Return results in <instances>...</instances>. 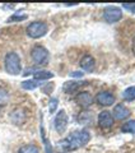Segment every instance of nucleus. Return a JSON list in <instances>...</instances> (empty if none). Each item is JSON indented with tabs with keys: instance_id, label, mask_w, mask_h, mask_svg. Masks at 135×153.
Masks as SVG:
<instances>
[{
	"instance_id": "obj_1",
	"label": "nucleus",
	"mask_w": 135,
	"mask_h": 153,
	"mask_svg": "<svg viewBox=\"0 0 135 153\" xmlns=\"http://www.w3.org/2000/svg\"><path fill=\"white\" fill-rule=\"evenodd\" d=\"M90 139V134L88 130H79L71 133L69 137L60 142V146L65 151H75L78 148L85 146Z\"/></svg>"
},
{
	"instance_id": "obj_2",
	"label": "nucleus",
	"mask_w": 135,
	"mask_h": 153,
	"mask_svg": "<svg viewBox=\"0 0 135 153\" xmlns=\"http://www.w3.org/2000/svg\"><path fill=\"white\" fill-rule=\"evenodd\" d=\"M5 70L12 75H18L22 70L21 57L17 52H9L5 56Z\"/></svg>"
},
{
	"instance_id": "obj_3",
	"label": "nucleus",
	"mask_w": 135,
	"mask_h": 153,
	"mask_svg": "<svg viewBox=\"0 0 135 153\" xmlns=\"http://www.w3.org/2000/svg\"><path fill=\"white\" fill-rule=\"evenodd\" d=\"M47 33V25L45 22H32L27 27V35L31 38H40Z\"/></svg>"
},
{
	"instance_id": "obj_4",
	"label": "nucleus",
	"mask_w": 135,
	"mask_h": 153,
	"mask_svg": "<svg viewBox=\"0 0 135 153\" xmlns=\"http://www.w3.org/2000/svg\"><path fill=\"white\" fill-rule=\"evenodd\" d=\"M31 57L37 65H45L49 60V51L43 46H35L31 51Z\"/></svg>"
},
{
	"instance_id": "obj_5",
	"label": "nucleus",
	"mask_w": 135,
	"mask_h": 153,
	"mask_svg": "<svg viewBox=\"0 0 135 153\" xmlns=\"http://www.w3.org/2000/svg\"><path fill=\"white\" fill-rule=\"evenodd\" d=\"M122 17V12L120 8L116 7H107L103 10V19L108 23H115L119 22Z\"/></svg>"
},
{
	"instance_id": "obj_6",
	"label": "nucleus",
	"mask_w": 135,
	"mask_h": 153,
	"mask_svg": "<svg viewBox=\"0 0 135 153\" xmlns=\"http://www.w3.org/2000/svg\"><path fill=\"white\" fill-rule=\"evenodd\" d=\"M68 121H69V119H68L66 112L64 111V110H60V111L57 112L56 117H55V123H54L55 129L59 133H64L66 126H68Z\"/></svg>"
},
{
	"instance_id": "obj_7",
	"label": "nucleus",
	"mask_w": 135,
	"mask_h": 153,
	"mask_svg": "<svg viewBox=\"0 0 135 153\" xmlns=\"http://www.w3.org/2000/svg\"><path fill=\"white\" fill-rule=\"evenodd\" d=\"M98 125L102 129H108L113 125V116L110 111H102L98 115Z\"/></svg>"
},
{
	"instance_id": "obj_8",
	"label": "nucleus",
	"mask_w": 135,
	"mask_h": 153,
	"mask_svg": "<svg viewBox=\"0 0 135 153\" xmlns=\"http://www.w3.org/2000/svg\"><path fill=\"white\" fill-rule=\"evenodd\" d=\"M96 100H97V102L101 106H111L115 102V96L111 92H108V91H103V92H99L97 94Z\"/></svg>"
},
{
	"instance_id": "obj_9",
	"label": "nucleus",
	"mask_w": 135,
	"mask_h": 153,
	"mask_svg": "<svg viewBox=\"0 0 135 153\" xmlns=\"http://www.w3.org/2000/svg\"><path fill=\"white\" fill-rule=\"evenodd\" d=\"M75 101L76 103L79 105V106L82 107H88L92 105L93 102V97H92V94H90L89 92H80L78 93V96L75 97Z\"/></svg>"
},
{
	"instance_id": "obj_10",
	"label": "nucleus",
	"mask_w": 135,
	"mask_h": 153,
	"mask_svg": "<svg viewBox=\"0 0 135 153\" xmlns=\"http://www.w3.org/2000/svg\"><path fill=\"white\" fill-rule=\"evenodd\" d=\"M87 84V82H74V80H69V82H65L64 85H62V91H64L65 93H74L76 92L82 85Z\"/></svg>"
},
{
	"instance_id": "obj_11",
	"label": "nucleus",
	"mask_w": 135,
	"mask_h": 153,
	"mask_svg": "<svg viewBox=\"0 0 135 153\" xmlns=\"http://www.w3.org/2000/svg\"><path fill=\"white\" fill-rule=\"evenodd\" d=\"M129 110L124 106V105H121V103H119V105H116L115 106V108H113V115L112 116L116 119V120H124V119H126L128 116H129Z\"/></svg>"
},
{
	"instance_id": "obj_12",
	"label": "nucleus",
	"mask_w": 135,
	"mask_h": 153,
	"mask_svg": "<svg viewBox=\"0 0 135 153\" xmlns=\"http://www.w3.org/2000/svg\"><path fill=\"white\" fill-rule=\"evenodd\" d=\"M96 66V61L90 55H85L80 60V68L85 71H92Z\"/></svg>"
},
{
	"instance_id": "obj_13",
	"label": "nucleus",
	"mask_w": 135,
	"mask_h": 153,
	"mask_svg": "<svg viewBox=\"0 0 135 153\" xmlns=\"http://www.w3.org/2000/svg\"><path fill=\"white\" fill-rule=\"evenodd\" d=\"M10 120L14 124H23L26 120V112L23 110H14L10 115Z\"/></svg>"
},
{
	"instance_id": "obj_14",
	"label": "nucleus",
	"mask_w": 135,
	"mask_h": 153,
	"mask_svg": "<svg viewBox=\"0 0 135 153\" xmlns=\"http://www.w3.org/2000/svg\"><path fill=\"white\" fill-rule=\"evenodd\" d=\"M33 75H35V79L37 80H47L54 76V74L51 71H47V70H36L33 73Z\"/></svg>"
},
{
	"instance_id": "obj_15",
	"label": "nucleus",
	"mask_w": 135,
	"mask_h": 153,
	"mask_svg": "<svg viewBox=\"0 0 135 153\" xmlns=\"http://www.w3.org/2000/svg\"><path fill=\"white\" fill-rule=\"evenodd\" d=\"M41 84H42L41 80L30 79V80H24V82H22V88H24V89H35L37 87H40Z\"/></svg>"
},
{
	"instance_id": "obj_16",
	"label": "nucleus",
	"mask_w": 135,
	"mask_h": 153,
	"mask_svg": "<svg viewBox=\"0 0 135 153\" xmlns=\"http://www.w3.org/2000/svg\"><path fill=\"white\" fill-rule=\"evenodd\" d=\"M18 153H40V149L35 144H26L19 148Z\"/></svg>"
},
{
	"instance_id": "obj_17",
	"label": "nucleus",
	"mask_w": 135,
	"mask_h": 153,
	"mask_svg": "<svg viewBox=\"0 0 135 153\" xmlns=\"http://www.w3.org/2000/svg\"><path fill=\"white\" fill-rule=\"evenodd\" d=\"M9 101V93L4 87H0V106H5Z\"/></svg>"
},
{
	"instance_id": "obj_18",
	"label": "nucleus",
	"mask_w": 135,
	"mask_h": 153,
	"mask_svg": "<svg viewBox=\"0 0 135 153\" xmlns=\"http://www.w3.org/2000/svg\"><path fill=\"white\" fill-rule=\"evenodd\" d=\"M122 97H124V100H126V101H134L135 100V87H129L128 89H125Z\"/></svg>"
},
{
	"instance_id": "obj_19",
	"label": "nucleus",
	"mask_w": 135,
	"mask_h": 153,
	"mask_svg": "<svg viewBox=\"0 0 135 153\" xmlns=\"http://www.w3.org/2000/svg\"><path fill=\"white\" fill-rule=\"evenodd\" d=\"M121 130L124 133H134L135 134V120H130L128 123H125L121 128Z\"/></svg>"
},
{
	"instance_id": "obj_20",
	"label": "nucleus",
	"mask_w": 135,
	"mask_h": 153,
	"mask_svg": "<svg viewBox=\"0 0 135 153\" xmlns=\"http://www.w3.org/2000/svg\"><path fill=\"white\" fill-rule=\"evenodd\" d=\"M24 19H27V16L26 14H14V16L9 17L7 22H21V21H24Z\"/></svg>"
},
{
	"instance_id": "obj_21",
	"label": "nucleus",
	"mask_w": 135,
	"mask_h": 153,
	"mask_svg": "<svg viewBox=\"0 0 135 153\" xmlns=\"http://www.w3.org/2000/svg\"><path fill=\"white\" fill-rule=\"evenodd\" d=\"M57 105H59V100H57V98H51V100H50V103H49L50 114H54V112L56 111Z\"/></svg>"
},
{
	"instance_id": "obj_22",
	"label": "nucleus",
	"mask_w": 135,
	"mask_h": 153,
	"mask_svg": "<svg viewBox=\"0 0 135 153\" xmlns=\"http://www.w3.org/2000/svg\"><path fill=\"white\" fill-rule=\"evenodd\" d=\"M41 133H42V139L45 142V147H46V153H52V149H51V144L49 140H46L45 138V131H43V128L41 126Z\"/></svg>"
},
{
	"instance_id": "obj_23",
	"label": "nucleus",
	"mask_w": 135,
	"mask_h": 153,
	"mask_svg": "<svg viewBox=\"0 0 135 153\" xmlns=\"http://www.w3.org/2000/svg\"><path fill=\"white\" fill-rule=\"evenodd\" d=\"M122 7L125 9H129V10H131L133 13H135V4H122Z\"/></svg>"
},
{
	"instance_id": "obj_24",
	"label": "nucleus",
	"mask_w": 135,
	"mask_h": 153,
	"mask_svg": "<svg viewBox=\"0 0 135 153\" xmlns=\"http://www.w3.org/2000/svg\"><path fill=\"white\" fill-rule=\"evenodd\" d=\"M71 76H78V78H80V76H83V73L82 71H74V73H70Z\"/></svg>"
},
{
	"instance_id": "obj_25",
	"label": "nucleus",
	"mask_w": 135,
	"mask_h": 153,
	"mask_svg": "<svg viewBox=\"0 0 135 153\" xmlns=\"http://www.w3.org/2000/svg\"><path fill=\"white\" fill-rule=\"evenodd\" d=\"M133 52H134V55H135V37H134V40H133Z\"/></svg>"
}]
</instances>
